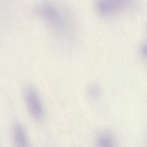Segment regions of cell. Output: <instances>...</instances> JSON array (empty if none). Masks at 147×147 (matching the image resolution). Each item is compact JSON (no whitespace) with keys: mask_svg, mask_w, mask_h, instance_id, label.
<instances>
[{"mask_svg":"<svg viewBox=\"0 0 147 147\" xmlns=\"http://www.w3.org/2000/svg\"><path fill=\"white\" fill-rule=\"evenodd\" d=\"M95 142L96 147H117L113 137L107 132L99 134L96 138Z\"/></svg>","mask_w":147,"mask_h":147,"instance_id":"cell-3","label":"cell"},{"mask_svg":"<svg viewBox=\"0 0 147 147\" xmlns=\"http://www.w3.org/2000/svg\"><path fill=\"white\" fill-rule=\"evenodd\" d=\"M13 131L16 147H29L24 131L20 125H14Z\"/></svg>","mask_w":147,"mask_h":147,"instance_id":"cell-2","label":"cell"},{"mask_svg":"<svg viewBox=\"0 0 147 147\" xmlns=\"http://www.w3.org/2000/svg\"><path fill=\"white\" fill-rule=\"evenodd\" d=\"M26 102L32 116L36 119L41 120L43 117V110L38 96L31 87L26 88L24 92Z\"/></svg>","mask_w":147,"mask_h":147,"instance_id":"cell-1","label":"cell"}]
</instances>
